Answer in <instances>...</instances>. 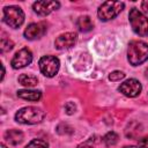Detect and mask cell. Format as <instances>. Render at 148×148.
<instances>
[{"label":"cell","instance_id":"obj_1","mask_svg":"<svg viewBox=\"0 0 148 148\" xmlns=\"http://www.w3.org/2000/svg\"><path fill=\"white\" fill-rule=\"evenodd\" d=\"M127 59L133 66L145 62L148 59V44L142 40H132L128 44Z\"/></svg>","mask_w":148,"mask_h":148},{"label":"cell","instance_id":"obj_2","mask_svg":"<svg viewBox=\"0 0 148 148\" xmlns=\"http://www.w3.org/2000/svg\"><path fill=\"white\" fill-rule=\"evenodd\" d=\"M45 117V112L36 106H25L20 109L15 114V120L20 124L34 125L40 123Z\"/></svg>","mask_w":148,"mask_h":148},{"label":"cell","instance_id":"obj_3","mask_svg":"<svg viewBox=\"0 0 148 148\" xmlns=\"http://www.w3.org/2000/svg\"><path fill=\"white\" fill-rule=\"evenodd\" d=\"M130 23L133 31L139 36H148V17L139 9L132 8L130 10Z\"/></svg>","mask_w":148,"mask_h":148},{"label":"cell","instance_id":"obj_4","mask_svg":"<svg viewBox=\"0 0 148 148\" xmlns=\"http://www.w3.org/2000/svg\"><path fill=\"white\" fill-rule=\"evenodd\" d=\"M124 6V2L120 1H105L98 7L97 15L102 21H110L123 10Z\"/></svg>","mask_w":148,"mask_h":148},{"label":"cell","instance_id":"obj_5","mask_svg":"<svg viewBox=\"0 0 148 148\" xmlns=\"http://www.w3.org/2000/svg\"><path fill=\"white\" fill-rule=\"evenodd\" d=\"M2 21L10 28H18L24 21V13L17 6H7L3 8Z\"/></svg>","mask_w":148,"mask_h":148},{"label":"cell","instance_id":"obj_6","mask_svg":"<svg viewBox=\"0 0 148 148\" xmlns=\"http://www.w3.org/2000/svg\"><path fill=\"white\" fill-rule=\"evenodd\" d=\"M38 65H39L40 72L45 76L52 77L58 73L59 67H60V61L54 56H44L39 59Z\"/></svg>","mask_w":148,"mask_h":148},{"label":"cell","instance_id":"obj_7","mask_svg":"<svg viewBox=\"0 0 148 148\" xmlns=\"http://www.w3.org/2000/svg\"><path fill=\"white\" fill-rule=\"evenodd\" d=\"M31 61H32L31 51L29 49H27V47H23V49L18 50L14 54V57H13V59L10 61V65H12L13 68L18 69V68H23V67L30 65Z\"/></svg>","mask_w":148,"mask_h":148},{"label":"cell","instance_id":"obj_8","mask_svg":"<svg viewBox=\"0 0 148 148\" xmlns=\"http://www.w3.org/2000/svg\"><path fill=\"white\" fill-rule=\"evenodd\" d=\"M141 89H142L141 83L135 79H128V80L124 81L118 88V90L121 94H124L125 96H127V97L138 96L141 92Z\"/></svg>","mask_w":148,"mask_h":148},{"label":"cell","instance_id":"obj_9","mask_svg":"<svg viewBox=\"0 0 148 148\" xmlns=\"http://www.w3.org/2000/svg\"><path fill=\"white\" fill-rule=\"evenodd\" d=\"M46 30H47V28H46V24L44 22L30 23L24 30V37L29 40L38 39L45 35Z\"/></svg>","mask_w":148,"mask_h":148},{"label":"cell","instance_id":"obj_10","mask_svg":"<svg viewBox=\"0 0 148 148\" xmlns=\"http://www.w3.org/2000/svg\"><path fill=\"white\" fill-rule=\"evenodd\" d=\"M60 7V3L58 1H46V0H43V1H36L34 2L32 5V9L36 14L38 15H42V16H45V15H49L50 13H52L53 10L58 9Z\"/></svg>","mask_w":148,"mask_h":148},{"label":"cell","instance_id":"obj_11","mask_svg":"<svg viewBox=\"0 0 148 148\" xmlns=\"http://www.w3.org/2000/svg\"><path fill=\"white\" fill-rule=\"evenodd\" d=\"M77 40V35L75 32H65L57 37L54 40V46L58 50H65L74 46V44Z\"/></svg>","mask_w":148,"mask_h":148},{"label":"cell","instance_id":"obj_12","mask_svg":"<svg viewBox=\"0 0 148 148\" xmlns=\"http://www.w3.org/2000/svg\"><path fill=\"white\" fill-rule=\"evenodd\" d=\"M23 138H24L23 133L21 131H18V130H9V131H7L5 133L6 141L8 143H10V145H14V146L21 143L23 141Z\"/></svg>","mask_w":148,"mask_h":148},{"label":"cell","instance_id":"obj_13","mask_svg":"<svg viewBox=\"0 0 148 148\" xmlns=\"http://www.w3.org/2000/svg\"><path fill=\"white\" fill-rule=\"evenodd\" d=\"M17 96L22 99H28V101H39L42 97V92L38 90H28V89H23V90H18L17 91Z\"/></svg>","mask_w":148,"mask_h":148},{"label":"cell","instance_id":"obj_14","mask_svg":"<svg viewBox=\"0 0 148 148\" xmlns=\"http://www.w3.org/2000/svg\"><path fill=\"white\" fill-rule=\"evenodd\" d=\"M76 27L79 28L80 31L88 32L94 28V24H92V21H91V18L89 16L83 15V16H80L76 20Z\"/></svg>","mask_w":148,"mask_h":148},{"label":"cell","instance_id":"obj_15","mask_svg":"<svg viewBox=\"0 0 148 148\" xmlns=\"http://www.w3.org/2000/svg\"><path fill=\"white\" fill-rule=\"evenodd\" d=\"M18 82L24 87H34L38 83V79L30 74H21L18 76Z\"/></svg>","mask_w":148,"mask_h":148},{"label":"cell","instance_id":"obj_16","mask_svg":"<svg viewBox=\"0 0 148 148\" xmlns=\"http://www.w3.org/2000/svg\"><path fill=\"white\" fill-rule=\"evenodd\" d=\"M103 141L106 146H113L118 142V134L114 132H108L103 136Z\"/></svg>","mask_w":148,"mask_h":148},{"label":"cell","instance_id":"obj_17","mask_svg":"<svg viewBox=\"0 0 148 148\" xmlns=\"http://www.w3.org/2000/svg\"><path fill=\"white\" fill-rule=\"evenodd\" d=\"M47 147H49V143L46 141L40 139H34L24 148H47Z\"/></svg>","mask_w":148,"mask_h":148},{"label":"cell","instance_id":"obj_18","mask_svg":"<svg viewBox=\"0 0 148 148\" xmlns=\"http://www.w3.org/2000/svg\"><path fill=\"white\" fill-rule=\"evenodd\" d=\"M14 44L13 42L9 39V38H6V37H2L1 38V43H0V49H1V52H7V51H10L13 49Z\"/></svg>","mask_w":148,"mask_h":148},{"label":"cell","instance_id":"obj_19","mask_svg":"<svg viewBox=\"0 0 148 148\" xmlns=\"http://www.w3.org/2000/svg\"><path fill=\"white\" fill-rule=\"evenodd\" d=\"M124 77H125V74H124V72H120V71H114V72L110 73V75H109V79L111 81H120Z\"/></svg>","mask_w":148,"mask_h":148},{"label":"cell","instance_id":"obj_20","mask_svg":"<svg viewBox=\"0 0 148 148\" xmlns=\"http://www.w3.org/2000/svg\"><path fill=\"white\" fill-rule=\"evenodd\" d=\"M65 110H66L67 114H73L75 112V110H76V106H75V104L73 102H68L65 105Z\"/></svg>","mask_w":148,"mask_h":148},{"label":"cell","instance_id":"obj_21","mask_svg":"<svg viewBox=\"0 0 148 148\" xmlns=\"http://www.w3.org/2000/svg\"><path fill=\"white\" fill-rule=\"evenodd\" d=\"M94 140H92V138H90L89 140H87V141H84L83 143H81V145H79L77 146V148H94V146L91 145V142H92Z\"/></svg>","mask_w":148,"mask_h":148},{"label":"cell","instance_id":"obj_22","mask_svg":"<svg viewBox=\"0 0 148 148\" xmlns=\"http://www.w3.org/2000/svg\"><path fill=\"white\" fill-rule=\"evenodd\" d=\"M139 147L140 148H148V136H143L139 139Z\"/></svg>","mask_w":148,"mask_h":148},{"label":"cell","instance_id":"obj_23","mask_svg":"<svg viewBox=\"0 0 148 148\" xmlns=\"http://www.w3.org/2000/svg\"><path fill=\"white\" fill-rule=\"evenodd\" d=\"M141 8H142L146 13H148V0H145V1L141 2Z\"/></svg>","mask_w":148,"mask_h":148},{"label":"cell","instance_id":"obj_24","mask_svg":"<svg viewBox=\"0 0 148 148\" xmlns=\"http://www.w3.org/2000/svg\"><path fill=\"white\" fill-rule=\"evenodd\" d=\"M124 148H139V147H135V146H126Z\"/></svg>","mask_w":148,"mask_h":148},{"label":"cell","instance_id":"obj_25","mask_svg":"<svg viewBox=\"0 0 148 148\" xmlns=\"http://www.w3.org/2000/svg\"><path fill=\"white\" fill-rule=\"evenodd\" d=\"M145 75H146V77H148V68L145 71Z\"/></svg>","mask_w":148,"mask_h":148},{"label":"cell","instance_id":"obj_26","mask_svg":"<svg viewBox=\"0 0 148 148\" xmlns=\"http://www.w3.org/2000/svg\"><path fill=\"white\" fill-rule=\"evenodd\" d=\"M1 148H7V147H6V146H5L3 143H1Z\"/></svg>","mask_w":148,"mask_h":148}]
</instances>
